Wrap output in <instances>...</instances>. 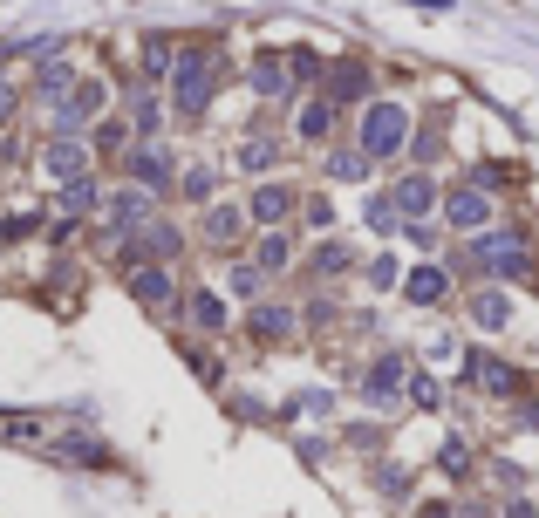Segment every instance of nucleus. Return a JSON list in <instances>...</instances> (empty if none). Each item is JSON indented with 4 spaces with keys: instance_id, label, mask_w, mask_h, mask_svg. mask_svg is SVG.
Listing matches in <instances>:
<instances>
[{
    "instance_id": "14",
    "label": "nucleus",
    "mask_w": 539,
    "mask_h": 518,
    "mask_svg": "<svg viewBox=\"0 0 539 518\" xmlns=\"http://www.w3.org/2000/svg\"><path fill=\"white\" fill-rule=\"evenodd\" d=\"M192 321H198V328H226V307H219V294H198V300H192Z\"/></svg>"
},
{
    "instance_id": "10",
    "label": "nucleus",
    "mask_w": 539,
    "mask_h": 518,
    "mask_svg": "<svg viewBox=\"0 0 539 518\" xmlns=\"http://www.w3.org/2000/svg\"><path fill=\"white\" fill-rule=\"evenodd\" d=\"M253 89H260V96H287V69H280V55H267V62L253 69Z\"/></svg>"
},
{
    "instance_id": "18",
    "label": "nucleus",
    "mask_w": 539,
    "mask_h": 518,
    "mask_svg": "<svg viewBox=\"0 0 539 518\" xmlns=\"http://www.w3.org/2000/svg\"><path fill=\"white\" fill-rule=\"evenodd\" d=\"M239 164H246V171H267V164H273V144H246V150H239Z\"/></svg>"
},
{
    "instance_id": "5",
    "label": "nucleus",
    "mask_w": 539,
    "mask_h": 518,
    "mask_svg": "<svg viewBox=\"0 0 539 518\" xmlns=\"http://www.w3.org/2000/svg\"><path fill=\"white\" fill-rule=\"evenodd\" d=\"M430 205H437V185L430 178H403L396 185V212H430Z\"/></svg>"
},
{
    "instance_id": "17",
    "label": "nucleus",
    "mask_w": 539,
    "mask_h": 518,
    "mask_svg": "<svg viewBox=\"0 0 539 518\" xmlns=\"http://www.w3.org/2000/svg\"><path fill=\"white\" fill-rule=\"evenodd\" d=\"M301 137H328V103H308V116H301Z\"/></svg>"
},
{
    "instance_id": "8",
    "label": "nucleus",
    "mask_w": 539,
    "mask_h": 518,
    "mask_svg": "<svg viewBox=\"0 0 539 518\" xmlns=\"http://www.w3.org/2000/svg\"><path fill=\"white\" fill-rule=\"evenodd\" d=\"M362 89H369V75L355 69V62H348V69H335V82H328V96H335V103H355Z\"/></svg>"
},
{
    "instance_id": "1",
    "label": "nucleus",
    "mask_w": 539,
    "mask_h": 518,
    "mask_svg": "<svg viewBox=\"0 0 539 518\" xmlns=\"http://www.w3.org/2000/svg\"><path fill=\"white\" fill-rule=\"evenodd\" d=\"M403 137H410V116L396 103H369V116H362V157H396Z\"/></svg>"
},
{
    "instance_id": "4",
    "label": "nucleus",
    "mask_w": 539,
    "mask_h": 518,
    "mask_svg": "<svg viewBox=\"0 0 539 518\" xmlns=\"http://www.w3.org/2000/svg\"><path fill=\"white\" fill-rule=\"evenodd\" d=\"M444 219L471 232V225H485V219H492V205H485V191H458V198L444 205Z\"/></svg>"
},
{
    "instance_id": "6",
    "label": "nucleus",
    "mask_w": 539,
    "mask_h": 518,
    "mask_svg": "<svg viewBox=\"0 0 539 518\" xmlns=\"http://www.w3.org/2000/svg\"><path fill=\"white\" fill-rule=\"evenodd\" d=\"M130 287H137V300H144V307H164V300H171V273H164V266H144Z\"/></svg>"
},
{
    "instance_id": "21",
    "label": "nucleus",
    "mask_w": 539,
    "mask_h": 518,
    "mask_svg": "<svg viewBox=\"0 0 539 518\" xmlns=\"http://www.w3.org/2000/svg\"><path fill=\"white\" fill-rule=\"evenodd\" d=\"M7 116H14V89L0 82V123H7Z\"/></svg>"
},
{
    "instance_id": "15",
    "label": "nucleus",
    "mask_w": 539,
    "mask_h": 518,
    "mask_svg": "<svg viewBox=\"0 0 539 518\" xmlns=\"http://www.w3.org/2000/svg\"><path fill=\"white\" fill-rule=\"evenodd\" d=\"M471 314H478V328H505V300H499V294H478V307H471Z\"/></svg>"
},
{
    "instance_id": "12",
    "label": "nucleus",
    "mask_w": 539,
    "mask_h": 518,
    "mask_svg": "<svg viewBox=\"0 0 539 518\" xmlns=\"http://www.w3.org/2000/svg\"><path fill=\"white\" fill-rule=\"evenodd\" d=\"M287 205H294V198H287V185H267L260 198H253V219H287Z\"/></svg>"
},
{
    "instance_id": "13",
    "label": "nucleus",
    "mask_w": 539,
    "mask_h": 518,
    "mask_svg": "<svg viewBox=\"0 0 539 518\" xmlns=\"http://www.w3.org/2000/svg\"><path fill=\"white\" fill-rule=\"evenodd\" d=\"M410 300H444V273H437V266H424V273H417V280H410Z\"/></svg>"
},
{
    "instance_id": "11",
    "label": "nucleus",
    "mask_w": 539,
    "mask_h": 518,
    "mask_svg": "<svg viewBox=\"0 0 539 518\" xmlns=\"http://www.w3.org/2000/svg\"><path fill=\"white\" fill-rule=\"evenodd\" d=\"M239 225H246V212H239V205H219V212L205 219V232H212V239L226 246V239H239Z\"/></svg>"
},
{
    "instance_id": "9",
    "label": "nucleus",
    "mask_w": 539,
    "mask_h": 518,
    "mask_svg": "<svg viewBox=\"0 0 539 518\" xmlns=\"http://www.w3.org/2000/svg\"><path fill=\"white\" fill-rule=\"evenodd\" d=\"M396 382H403V362L389 355V362H376V369H369V396L383 403V396H396Z\"/></svg>"
},
{
    "instance_id": "2",
    "label": "nucleus",
    "mask_w": 539,
    "mask_h": 518,
    "mask_svg": "<svg viewBox=\"0 0 539 518\" xmlns=\"http://www.w3.org/2000/svg\"><path fill=\"white\" fill-rule=\"evenodd\" d=\"M171 89H178V110L198 116V110H205V96H212V55H205V48H185V55H178V75H171Z\"/></svg>"
},
{
    "instance_id": "3",
    "label": "nucleus",
    "mask_w": 539,
    "mask_h": 518,
    "mask_svg": "<svg viewBox=\"0 0 539 518\" xmlns=\"http://www.w3.org/2000/svg\"><path fill=\"white\" fill-rule=\"evenodd\" d=\"M82 171H89V150L82 144H48V178H69V185H82Z\"/></svg>"
},
{
    "instance_id": "20",
    "label": "nucleus",
    "mask_w": 539,
    "mask_h": 518,
    "mask_svg": "<svg viewBox=\"0 0 539 518\" xmlns=\"http://www.w3.org/2000/svg\"><path fill=\"white\" fill-rule=\"evenodd\" d=\"M260 266H287V239H267L260 246Z\"/></svg>"
},
{
    "instance_id": "7",
    "label": "nucleus",
    "mask_w": 539,
    "mask_h": 518,
    "mask_svg": "<svg viewBox=\"0 0 539 518\" xmlns=\"http://www.w3.org/2000/svg\"><path fill=\"white\" fill-rule=\"evenodd\" d=\"M96 103H103V89H96V82H82V89H76V103L55 116V130H76V123H82L89 110H96Z\"/></svg>"
},
{
    "instance_id": "16",
    "label": "nucleus",
    "mask_w": 539,
    "mask_h": 518,
    "mask_svg": "<svg viewBox=\"0 0 539 518\" xmlns=\"http://www.w3.org/2000/svg\"><path fill=\"white\" fill-rule=\"evenodd\" d=\"M253 328H260V334H287V328H294V314H287V307H260Z\"/></svg>"
},
{
    "instance_id": "19",
    "label": "nucleus",
    "mask_w": 539,
    "mask_h": 518,
    "mask_svg": "<svg viewBox=\"0 0 539 518\" xmlns=\"http://www.w3.org/2000/svg\"><path fill=\"white\" fill-rule=\"evenodd\" d=\"M41 89H48V96H55V89H69V69H62V62H48V69H41Z\"/></svg>"
}]
</instances>
